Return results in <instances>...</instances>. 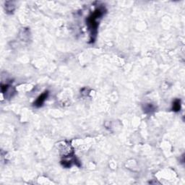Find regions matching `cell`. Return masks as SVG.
<instances>
[{"label":"cell","mask_w":185,"mask_h":185,"mask_svg":"<svg viewBox=\"0 0 185 185\" xmlns=\"http://www.w3.org/2000/svg\"><path fill=\"white\" fill-rule=\"evenodd\" d=\"M106 9L104 7H99L92 12L86 20L87 25L90 32V41L94 42L96 34H97V29L99 27V22L100 19L105 15Z\"/></svg>","instance_id":"6da1fadb"},{"label":"cell","mask_w":185,"mask_h":185,"mask_svg":"<svg viewBox=\"0 0 185 185\" xmlns=\"http://www.w3.org/2000/svg\"><path fill=\"white\" fill-rule=\"evenodd\" d=\"M49 94V91L43 92L41 95H40L39 97L37 98V99L35 100V102H34V103H33L34 106L38 107V108L42 106L43 103H44V102L46 101V100L47 99V98H48Z\"/></svg>","instance_id":"7a4b0ae2"},{"label":"cell","mask_w":185,"mask_h":185,"mask_svg":"<svg viewBox=\"0 0 185 185\" xmlns=\"http://www.w3.org/2000/svg\"><path fill=\"white\" fill-rule=\"evenodd\" d=\"M181 109V101L179 99H176L173 102L172 110L175 112H178Z\"/></svg>","instance_id":"3957f363"},{"label":"cell","mask_w":185,"mask_h":185,"mask_svg":"<svg viewBox=\"0 0 185 185\" xmlns=\"http://www.w3.org/2000/svg\"><path fill=\"white\" fill-rule=\"evenodd\" d=\"M155 109H156V107H155L153 105L148 103V104H146L145 106L144 111L146 113H150L152 112V111H154Z\"/></svg>","instance_id":"277c9868"}]
</instances>
